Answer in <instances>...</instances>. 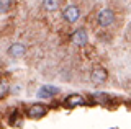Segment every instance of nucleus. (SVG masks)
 Instances as JSON below:
<instances>
[{"label":"nucleus","mask_w":131,"mask_h":129,"mask_svg":"<svg viewBox=\"0 0 131 129\" xmlns=\"http://www.w3.org/2000/svg\"><path fill=\"white\" fill-rule=\"evenodd\" d=\"M115 21V13L110 8H102L97 15V23L102 28H108Z\"/></svg>","instance_id":"f257e3e1"},{"label":"nucleus","mask_w":131,"mask_h":129,"mask_svg":"<svg viewBox=\"0 0 131 129\" xmlns=\"http://www.w3.org/2000/svg\"><path fill=\"white\" fill-rule=\"evenodd\" d=\"M80 18V8L77 5H67L62 10V20L66 23H75L77 20Z\"/></svg>","instance_id":"f03ea898"},{"label":"nucleus","mask_w":131,"mask_h":129,"mask_svg":"<svg viewBox=\"0 0 131 129\" xmlns=\"http://www.w3.org/2000/svg\"><path fill=\"white\" fill-rule=\"evenodd\" d=\"M46 113H48L46 105L35 103V105H31V106L26 110V116L31 118V119H39V118H43V116H46Z\"/></svg>","instance_id":"7ed1b4c3"},{"label":"nucleus","mask_w":131,"mask_h":129,"mask_svg":"<svg viewBox=\"0 0 131 129\" xmlns=\"http://www.w3.org/2000/svg\"><path fill=\"white\" fill-rule=\"evenodd\" d=\"M71 41H72V44H75V46H79V47L85 46V44H87V41H89L87 31H85L84 28H79V30H75V31L71 34Z\"/></svg>","instance_id":"20e7f679"},{"label":"nucleus","mask_w":131,"mask_h":129,"mask_svg":"<svg viewBox=\"0 0 131 129\" xmlns=\"http://www.w3.org/2000/svg\"><path fill=\"white\" fill-rule=\"evenodd\" d=\"M64 105H67L69 108L84 106V105H87V100H85L80 93H71V95H67L64 98Z\"/></svg>","instance_id":"39448f33"},{"label":"nucleus","mask_w":131,"mask_h":129,"mask_svg":"<svg viewBox=\"0 0 131 129\" xmlns=\"http://www.w3.org/2000/svg\"><path fill=\"white\" fill-rule=\"evenodd\" d=\"M106 79H108V72L103 67H95V69H92V72H90V80L93 83H97V85L103 83Z\"/></svg>","instance_id":"423d86ee"},{"label":"nucleus","mask_w":131,"mask_h":129,"mask_svg":"<svg viewBox=\"0 0 131 129\" xmlns=\"http://www.w3.org/2000/svg\"><path fill=\"white\" fill-rule=\"evenodd\" d=\"M59 93V88L57 87H52V85H43L38 90V98H43V100H48V98H52Z\"/></svg>","instance_id":"0eeeda50"},{"label":"nucleus","mask_w":131,"mask_h":129,"mask_svg":"<svg viewBox=\"0 0 131 129\" xmlns=\"http://www.w3.org/2000/svg\"><path fill=\"white\" fill-rule=\"evenodd\" d=\"M25 52H26V47H25L23 43H13L10 47H8L7 54L10 56V57H21Z\"/></svg>","instance_id":"6e6552de"},{"label":"nucleus","mask_w":131,"mask_h":129,"mask_svg":"<svg viewBox=\"0 0 131 129\" xmlns=\"http://www.w3.org/2000/svg\"><path fill=\"white\" fill-rule=\"evenodd\" d=\"M43 8L49 13H52L59 8V0H43Z\"/></svg>","instance_id":"1a4fd4ad"},{"label":"nucleus","mask_w":131,"mask_h":129,"mask_svg":"<svg viewBox=\"0 0 131 129\" xmlns=\"http://www.w3.org/2000/svg\"><path fill=\"white\" fill-rule=\"evenodd\" d=\"M8 92H10V83H8L5 79H0V98L7 96Z\"/></svg>","instance_id":"9d476101"},{"label":"nucleus","mask_w":131,"mask_h":129,"mask_svg":"<svg viewBox=\"0 0 131 129\" xmlns=\"http://www.w3.org/2000/svg\"><path fill=\"white\" fill-rule=\"evenodd\" d=\"M12 10V0H0V15L8 13Z\"/></svg>","instance_id":"9b49d317"},{"label":"nucleus","mask_w":131,"mask_h":129,"mask_svg":"<svg viewBox=\"0 0 131 129\" xmlns=\"http://www.w3.org/2000/svg\"><path fill=\"white\" fill-rule=\"evenodd\" d=\"M92 100H93L95 103H103V105H105L110 98H108V95H105V93H95Z\"/></svg>","instance_id":"f8f14e48"}]
</instances>
